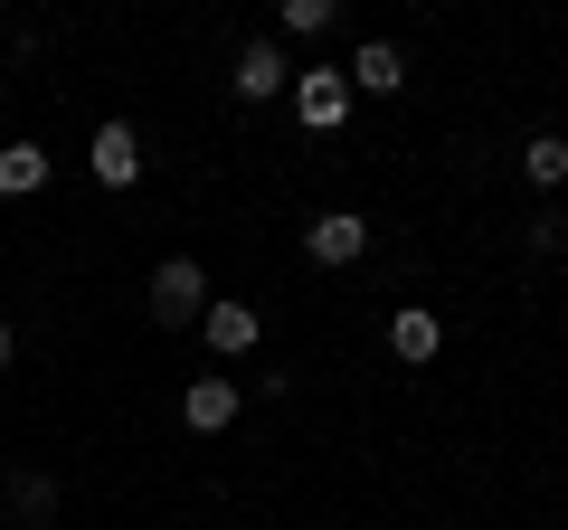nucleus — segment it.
<instances>
[{"label": "nucleus", "mask_w": 568, "mask_h": 530, "mask_svg": "<svg viewBox=\"0 0 568 530\" xmlns=\"http://www.w3.org/2000/svg\"><path fill=\"white\" fill-rule=\"evenodd\" d=\"M10 511H29V521H48V473H10Z\"/></svg>", "instance_id": "nucleus-13"}, {"label": "nucleus", "mask_w": 568, "mask_h": 530, "mask_svg": "<svg viewBox=\"0 0 568 530\" xmlns=\"http://www.w3.org/2000/svg\"><path fill=\"white\" fill-rule=\"evenodd\" d=\"M342 77H351V95H398V85H407V58H398V39H361Z\"/></svg>", "instance_id": "nucleus-8"}, {"label": "nucleus", "mask_w": 568, "mask_h": 530, "mask_svg": "<svg viewBox=\"0 0 568 530\" xmlns=\"http://www.w3.org/2000/svg\"><path fill=\"white\" fill-rule=\"evenodd\" d=\"M237 408H246V388H237V379H190V388H181V427H190V436L237 427Z\"/></svg>", "instance_id": "nucleus-6"}, {"label": "nucleus", "mask_w": 568, "mask_h": 530, "mask_svg": "<svg viewBox=\"0 0 568 530\" xmlns=\"http://www.w3.org/2000/svg\"><path fill=\"white\" fill-rule=\"evenodd\" d=\"M10 350H20V342H10V323H0V369H10Z\"/></svg>", "instance_id": "nucleus-14"}, {"label": "nucleus", "mask_w": 568, "mask_h": 530, "mask_svg": "<svg viewBox=\"0 0 568 530\" xmlns=\"http://www.w3.org/2000/svg\"><path fill=\"white\" fill-rule=\"evenodd\" d=\"M304 256L313 265H361L369 256V218H361V208H323V218L304 227Z\"/></svg>", "instance_id": "nucleus-5"}, {"label": "nucleus", "mask_w": 568, "mask_h": 530, "mask_svg": "<svg viewBox=\"0 0 568 530\" xmlns=\"http://www.w3.org/2000/svg\"><path fill=\"white\" fill-rule=\"evenodd\" d=\"M284 104H294V123H304V133H342L361 95H351V77H342V67H294Z\"/></svg>", "instance_id": "nucleus-1"}, {"label": "nucleus", "mask_w": 568, "mask_h": 530, "mask_svg": "<svg viewBox=\"0 0 568 530\" xmlns=\"http://www.w3.org/2000/svg\"><path fill=\"white\" fill-rule=\"evenodd\" d=\"M521 181L540 190V200L568 190V133H530V143H521Z\"/></svg>", "instance_id": "nucleus-11"}, {"label": "nucleus", "mask_w": 568, "mask_h": 530, "mask_svg": "<svg viewBox=\"0 0 568 530\" xmlns=\"http://www.w3.org/2000/svg\"><path fill=\"white\" fill-rule=\"evenodd\" d=\"M227 85H237V104H275L284 85H294L284 39H246V48H237V77H227Z\"/></svg>", "instance_id": "nucleus-3"}, {"label": "nucleus", "mask_w": 568, "mask_h": 530, "mask_svg": "<svg viewBox=\"0 0 568 530\" xmlns=\"http://www.w3.org/2000/svg\"><path fill=\"white\" fill-rule=\"evenodd\" d=\"M332 20H342V0H275V29H284V39H323Z\"/></svg>", "instance_id": "nucleus-12"}, {"label": "nucleus", "mask_w": 568, "mask_h": 530, "mask_svg": "<svg viewBox=\"0 0 568 530\" xmlns=\"http://www.w3.org/2000/svg\"><path fill=\"white\" fill-rule=\"evenodd\" d=\"M388 350H398L407 369H426L436 350H446V323H436L426 304H398V313H388Z\"/></svg>", "instance_id": "nucleus-9"}, {"label": "nucleus", "mask_w": 568, "mask_h": 530, "mask_svg": "<svg viewBox=\"0 0 568 530\" xmlns=\"http://www.w3.org/2000/svg\"><path fill=\"white\" fill-rule=\"evenodd\" d=\"M200 342L219 350V360H246V350L265 342V313H256V304H209V313H200Z\"/></svg>", "instance_id": "nucleus-7"}, {"label": "nucleus", "mask_w": 568, "mask_h": 530, "mask_svg": "<svg viewBox=\"0 0 568 530\" xmlns=\"http://www.w3.org/2000/svg\"><path fill=\"white\" fill-rule=\"evenodd\" d=\"M152 313H162V323H200L209 313V265L200 256H162L152 265Z\"/></svg>", "instance_id": "nucleus-2"}, {"label": "nucleus", "mask_w": 568, "mask_h": 530, "mask_svg": "<svg viewBox=\"0 0 568 530\" xmlns=\"http://www.w3.org/2000/svg\"><path fill=\"white\" fill-rule=\"evenodd\" d=\"M29 530H58V521H29Z\"/></svg>", "instance_id": "nucleus-15"}, {"label": "nucleus", "mask_w": 568, "mask_h": 530, "mask_svg": "<svg viewBox=\"0 0 568 530\" xmlns=\"http://www.w3.org/2000/svg\"><path fill=\"white\" fill-rule=\"evenodd\" d=\"M48 171H58V162H48L39 143H0V200H39Z\"/></svg>", "instance_id": "nucleus-10"}, {"label": "nucleus", "mask_w": 568, "mask_h": 530, "mask_svg": "<svg viewBox=\"0 0 568 530\" xmlns=\"http://www.w3.org/2000/svg\"><path fill=\"white\" fill-rule=\"evenodd\" d=\"M85 162H95V190H133V181H142V133H133L123 114H104Z\"/></svg>", "instance_id": "nucleus-4"}]
</instances>
